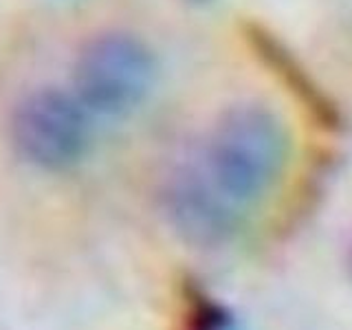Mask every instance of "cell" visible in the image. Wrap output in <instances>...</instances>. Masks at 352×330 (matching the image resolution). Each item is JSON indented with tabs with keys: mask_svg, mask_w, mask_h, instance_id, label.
Listing matches in <instances>:
<instances>
[{
	"mask_svg": "<svg viewBox=\"0 0 352 330\" xmlns=\"http://www.w3.org/2000/svg\"><path fill=\"white\" fill-rule=\"evenodd\" d=\"M289 157V128L271 106L251 99L231 104L192 157L165 176L163 216L187 245L225 247L282 181Z\"/></svg>",
	"mask_w": 352,
	"mask_h": 330,
	"instance_id": "cell-1",
	"label": "cell"
},
{
	"mask_svg": "<svg viewBox=\"0 0 352 330\" xmlns=\"http://www.w3.org/2000/svg\"><path fill=\"white\" fill-rule=\"evenodd\" d=\"M157 55L137 33L110 29L88 38L75 55L71 86L93 117L124 119L150 97Z\"/></svg>",
	"mask_w": 352,
	"mask_h": 330,
	"instance_id": "cell-2",
	"label": "cell"
},
{
	"mask_svg": "<svg viewBox=\"0 0 352 330\" xmlns=\"http://www.w3.org/2000/svg\"><path fill=\"white\" fill-rule=\"evenodd\" d=\"M9 143L42 172H69L93 148V115L73 91L42 86L22 95L9 115Z\"/></svg>",
	"mask_w": 352,
	"mask_h": 330,
	"instance_id": "cell-3",
	"label": "cell"
},
{
	"mask_svg": "<svg viewBox=\"0 0 352 330\" xmlns=\"http://www.w3.org/2000/svg\"><path fill=\"white\" fill-rule=\"evenodd\" d=\"M238 38L260 69L280 86L308 126L337 135L346 128L344 110L278 31L258 18L238 20Z\"/></svg>",
	"mask_w": 352,
	"mask_h": 330,
	"instance_id": "cell-4",
	"label": "cell"
},
{
	"mask_svg": "<svg viewBox=\"0 0 352 330\" xmlns=\"http://www.w3.org/2000/svg\"><path fill=\"white\" fill-rule=\"evenodd\" d=\"M185 330H245L223 302L192 286L185 293Z\"/></svg>",
	"mask_w": 352,
	"mask_h": 330,
	"instance_id": "cell-5",
	"label": "cell"
},
{
	"mask_svg": "<svg viewBox=\"0 0 352 330\" xmlns=\"http://www.w3.org/2000/svg\"><path fill=\"white\" fill-rule=\"evenodd\" d=\"M350 269H352V245H350Z\"/></svg>",
	"mask_w": 352,
	"mask_h": 330,
	"instance_id": "cell-6",
	"label": "cell"
},
{
	"mask_svg": "<svg viewBox=\"0 0 352 330\" xmlns=\"http://www.w3.org/2000/svg\"><path fill=\"white\" fill-rule=\"evenodd\" d=\"M194 3H207V0H194Z\"/></svg>",
	"mask_w": 352,
	"mask_h": 330,
	"instance_id": "cell-7",
	"label": "cell"
}]
</instances>
